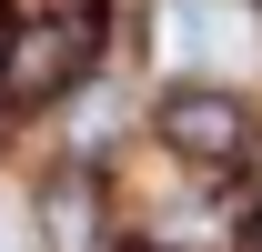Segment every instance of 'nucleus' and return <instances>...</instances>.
I'll return each instance as SVG.
<instances>
[{"mask_svg": "<svg viewBox=\"0 0 262 252\" xmlns=\"http://www.w3.org/2000/svg\"><path fill=\"white\" fill-rule=\"evenodd\" d=\"M242 51H252V31H242L232 0H162V61L171 71L212 81V71H232Z\"/></svg>", "mask_w": 262, "mask_h": 252, "instance_id": "f257e3e1", "label": "nucleus"}, {"mask_svg": "<svg viewBox=\"0 0 262 252\" xmlns=\"http://www.w3.org/2000/svg\"><path fill=\"white\" fill-rule=\"evenodd\" d=\"M162 131H171V152H192V161H232L252 121H242V101H232L222 81H192V91H171Z\"/></svg>", "mask_w": 262, "mask_h": 252, "instance_id": "f03ea898", "label": "nucleus"}, {"mask_svg": "<svg viewBox=\"0 0 262 252\" xmlns=\"http://www.w3.org/2000/svg\"><path fill=\"white\" fill-rule=\"evenodd\" d=\"M0 252H31V232H20V222H10V212H0Z\"/></svg>", "mask_w": 262, "mask_h": 252, "instance_id": "7ed1b4c3", "label": "nucleus"}]
</instances>
